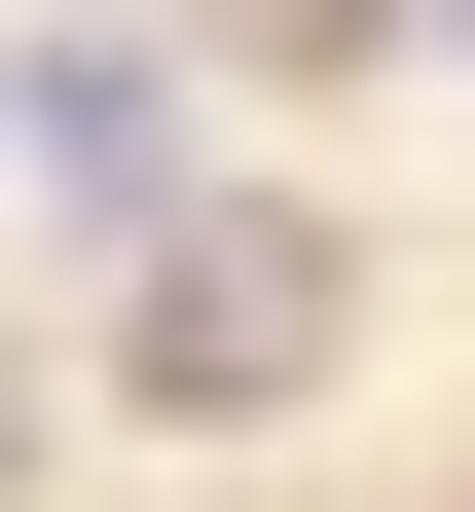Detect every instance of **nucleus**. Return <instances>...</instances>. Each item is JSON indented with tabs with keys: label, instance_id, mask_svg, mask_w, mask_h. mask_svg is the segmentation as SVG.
<instances>
[{
	"label": "nucleus",
	"instance_id": "f257e3e1",
	"mask_svg": "<svg viewBox=\"0 0 475 512\" xmlns=\"http://www.w3.org/2000/svg\"><path fill=\"white\" fill-rule=\"evenodd\" d=\"M0 183L147 293V256H183V74H147V37H37V74H0Z\"/></svg>",
	"mask_w": 475,
	"mask_h": 512
},
{
	"label": "nucleus",
	"instance_id": "f03ea898",
	"mask_svg": "<svg viewBox=\"0 0 475 512\" xmlns=\"http://www.w3.org/2000/svg\"><path fill=\"white\" fill-rule=\"evenodd\" d=\"M110 366H147L183 439H220V403H293V366H329V220H183L147 293H110Z\"/></svg>",
	"mask_w": 475,
	"mask_h": 512
},
{
	"label": "nucleus",
	"instance_id": "7ed1b4c3",
	"mask_svg": "<svg viewBox=\"0 0 475 512\" xmlns=\"http://www.w3.org/2000/svg\"><path fill=\"white\" fill-rule=\"evenodd\" d=\"M256 37H366V0H256Z\"/></svg>",
	"mask_w": 475,
	"mask_h": 512
},
{
	"label": "nucleus",
	"instance_id": "20e7f679",
	"mask_svg": "<svg viewBox=\"0 0 475 512\" xmlns=\"http://www.w3.org/2000/svg\"><path fill=\"white\" fill-rule=\"evenodd\" d=\"M439 37H475V0H439Z\"/></svg>",
	"mask_w": 475,
	"mask_h": 512
}]
</instances>
